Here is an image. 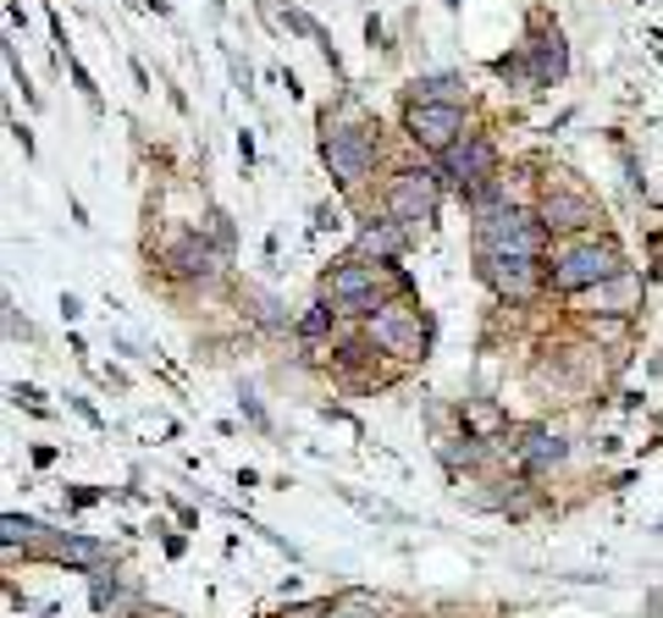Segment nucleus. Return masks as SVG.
<instances>
[{
	"label": "nucleus",
	"mask_w": 663,
	"mask_h": 618,
	"mask_svg": "<svg viewBox=\"0 0 663 618\" xmlns=\"http://www.w3.org/2000/svg\"><path fill=\"white\" fill-rule=\"evenodd\" d=\"M388 293L393 299H410V277L404 271H393L388 260H344V265H332L326 277H320V304H332L338 315H349V321H366V315H377L382 304H388Z\"/></svg>",
	"instance_id": "f257e3e1"
},
{
	"label": "nucleus",
	"mask_w": 663,
	"mask_h": 618,
	"mask_svg": "<svg viewBox=\"0 0 663 618\" xmlns=\"http://www.w3.org/2000/svg\"><path fill=\"white\" fill-rule=\"evenodd\" d=\"M630 260L608 232H580V238H558L547 254V288L553 293H597L613 277H624Z\"/></svg>",
	"instance_id": "f03ea898"
},
{
	"label": "nucleus",
	"mask_w": 663,
	"mask_h": 618,
	"mask_svg": "<svg viewBox=\"0 0 663 618\" xmlns=\"http://www.w3.org/2000/svg\"><path fill=\"white\" fill-rule=\"evenodd\" d=\"M503 254H536L547 260V227L525 205H487L476 210V260H503Z\"/></svg>",
	"instance_id": "7ed1b4c3"
},
{
	"label": "nucleus",
	"mask_w": 663,
	"mask_h": 618,
	"mask_svg": "<svg viewBox=\"0 0 663 618\" xmlns=\"http://www.w3.org/2000/svg\"><path fill=\"white\" fill-rule=\"evenodd\" d=\"M366 343H371L377 354L399 359V365H415V359H426V348H432V326H426L421 304L388 299L377 315H366Z\"/></svg>",
	"instance_id": "20e7f679"
},
{
	"label": "nucleus",
	"mask_w": 663,
	"mask_h": 618,
	"mask_svg": "<svg viewBox=\"0 0 663 618\" xmlns=\"http://www.w3.org/2000/svg\"><path fill=\"white\" fill-rule=\"evenodd\" d=\"M437 172H443V183L465 199V205H487L503 183H498V150H492V139H481V133H465L448 155H437Z\"/></svg>",
	"instance_id": "39448f33"
},
{
	"label": "nucleus",
	"mask_w": 663,
	"mask_h": 618,
	"mask_svg": "<svg viewBox=\"0 0 663 618\" xmlns=\"http://www.w3.org/2000/svg\"><path fill=\"white\" fill-rule=\"evenodd\" d=\"M320 161H326L332 183H338L344 194L366 188L371 172H377V139H371V128H366V122H326V133H320Z\"/></svg>",
	"instance_id": "423d86ee"
},
{
	"label": "nucleus",
	"mask_w": 663,
	"mask_h": 618,
	"mask_svg": "<svg viewBox=\"0 0 663 618\" xmlns=\"http://www.w3.org/2000/svg\"><path fill=\"white\" fill-rule=\"evenodd\" d=\"M382 205H388V216L399 221V227H432L437 221V205H443V172H432V166H399L393 177H388V194H382Z\"/></svg>",
	"instance_id": "0eeeda50"
},
{
	"label": "nucleus",
	"mask_w": 663,
	"mask_h": 618,
	"mask_svg": "<svg viewBox=\"0 0 663 618\" xmlns=\"http://www.w3.org/2000/svg\"><path fill=\"white\" fill-rule=\"evenodd\" d=\"M470 133V117L459 100H410L404 106V139L421 144L426 155H448Z\"/></svg>",
	"instance_id": "6e6552de"
},
{
	"label": "nucleus",
	"mask_w": 663,
	"mask_h": 618,
	"mask_svg": "<svg viewBox=\"0 0 663 618\" xmlns=\"http://www.w3.org/2000/svg\"><path fill=\"white\" fill-rule=\"evenodd\" d=\"M531 210L547 227V238H580V232H597V221H602L597 199L580 188H542V199Z\"/></svg>",
	"instance_id": "1a4fd4ad"
},
{
	"label": "nucleus",
	"mask_w": 663,
	"mask_h": 618,
	"mask_svg": "<svg viewBox=\"0 0 663 618\" xmlns=\"http://www.w3.org/2000/svg\"><path fill=\"white\" fill-rule=\"evenodd\" d=\"M476 265H481V282L503 304H531L547 288V260H536V254H503V260H476Z\"/></svg>",
	"instance_id": "9d476101"
},
{
	"label": "nucleus",
	"mask_w": 663,
	"mask_h": 618,
	"mask_svg": "<svg viewBox=\"0 0 663 618\" xmlns=\"http://www.w3.org/2000/svg\"><path fill=\"white\" fill-rule=\"evenodd\" d=\"M221 265H227V249L210 243L205 232H183V238H172L166 254H161V271H166L172 282H216Z\"/></svg>",
	"instance_id": "9b49d317"
},
{
	"label": "nucleus",
	"mask_w": 663,
	"mask_h": 618,
	"mask_svg": "<svg viewBox=\"0 0 663 618\" xmlns=\"http://www.w3.org/2000/svg\"><path fill=\"white\" fill-rule=\"evenodd\" d=\"M34 557H51V563H62V568H106L111 563V546L106 541H95V535H62V530H51L40 546H34Z\"/></svg>",
	"instance_id": "f8f14e48"
},
{
	"label": "nucleus",
	"mask_w": 663,
	"mask_h": 618,
	"mask_svg": "<svg viewBox=\"0 0 663 618\" xmlns=\"http://www.w3.org/2000/svg\"><path fill=\"white\" fill-rule=\"evenodd\" d=\"M514 458H520L531 475H547V469H558V464L569 458V442H564L558 431H547V425H531V431H520Z\"/></svg>",
	"instance_id": "ddd939ff"
},
{
	"label": "nucleus",
	"mask_w": 663,
	"mask_h": 618,
	"mask_svg": "<svg viewBox=\"0 0 663 618\" xmlns=\"http://www.w3.org/2000/svg\"><path fill=\"white\" fill-rule=\"evenodd\" d=\"M404 249H410V227H399L393 216H388V221H366V227L355 232V254H360V260H388V265H393Z\"/></svg>",
	"instance_id": "4468645a"
},
{
	"label": "nucleus",
	"mask_w": 663,
	"mask_h": 618,
	"mask_svg": "<svg viewBox=\"0 0 663 618\" xmlns=\"http://www.w3.org/2000/svg\"><path fill=\"white\" fill-rule=\"evenodd\" d=\"M531 56H536V89H547V84L564 78V40H558V34H542V40L531 45Z\"/></svg>",
	"instance_id": "2eb2a0df"
},
{
	"label": "nucleus",
	"mask_w": 663,
	"mask_h": 618,
	"mask_svg": "<svg viewBox=\"0 0 663 618\" xmlns=\"http://www.w3.org/2000/svg\"><path fill=\"white\" fill-rule=\"evenodd\" d=\"M332 618H382V596L371 590H344V596H332Z\"/></svg>",
	"instance_id": "dca6fc26"
},
{
	"label": "nucleus",
	"mask_w": 663,
	"mask_h": 618,
	"mask_svg": "<svg viewBox=\"0 0 663 618\" xmlns=\"http://www.w3.org/2000/svg\"><path fill=\"white\" fill-rule=\"evenodd\" d=\"M122 596V579L117 574H106V568H95V590H89V601H95V612H111V601Z\"/></svg>",
	"instance_id": "f3484780"
},
{
	"label": "nucleus",
	"mask_w": 663,
	"mask_h": 618,
	"mask_svg": "<svg viewBox=\"0 0 663 618\" xmlns=\"http://www.w3.org/2000/svg\"><path fill=\"white\" fill-rule=\"evenodd\" d=\"M465 420H470L476 431H498V425H503V414H498L492 403H465Z\"/></svg>",
	"instance_id": "a211bd4d"
},
{
	"label": "nucleus",
	"mask_w": 663,
	"mask_h": 618,
	"mask_svg": "<svg viewBox=\"0 0 663 618\" xmlns=\"http://www.w3.org/2000/svg\"><path fill=\"white\" fill-rule=\"evenodd\" d=\"M282 618H332V596H315V601H298V607H287Z\"/></svg>",
	"instance_id": "6ab92c4d"
},
{
	"label": "nucleus",
	"mask_w": 663,
	"mask_h": 618,
	"mask_svg": "<svg viewBox=\"0 0 663 618\" xmlns=\"http://www.w3.org/2000/svg\"><path fill=\"white\" fill-rule=\"evenodd\" d=\"M205 232H210V243L232 249V227H227V216H221V210H210V227H205Z\"/></svg>",
	"instance_id": "aec40b11"
},
{
	"label": "nucleus",
	"mask_w": 663,
	"mask_h": 618,
	"mask_svg": "<svg viewBox=\"0 0 663 618\" xmlns=\"http://www.w3.org/2000/svg\"><path fill=\"white\" fill-rule=\"evenodd\" d=\"M404 618H426V612H404Z\"/></svg>",
	"instance_id": "412c9836"
}]
</instances>
